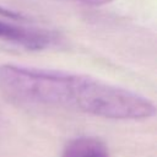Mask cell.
I'll return each instance as SVG.
<instances>
[{
    "instance_id": "4",
    "label": "cell",
    "mask_w": 157,
    "mask_h": 157,
    "mask_svg": "<svg viewBox=\"0 0 157 157\" xmlns=\"http://www.w3.org/2000/svg\"><path fill=\"white\" fill-rule=\"evenodd\" d=\"M76 1H80V2H83L87 5H92V6H102V5L109 4L114 0H76Z\"/></svg>"
},
{
    "instance_id": "3",
    "label": "cell",
    "mask_w": 157,
    "mask_h": 157,
    "mask_svg": "<svg viewBox=\"0 0 157 157\" xmlns=\"http://www.w3.org/2000/svg\"><path fill=\"white\" fill-rule=\"evenodd\" d=\"M61 157H110V153L105 144L99 139L80 136L65 145Z\"/></svg>"
},
{
    "instance_id": "2",
    "label": "cell",
    "mask_w": 157,
    "mask_h": 157,
    "mask_svg": "<svg viewBox=\"0 0 157 157\" xmlns=\"http://www.w3.org/2000/svg\"><path fill=\"white\" fill-rule=\"evenodd\" d=\"M0 39L20 45L31 50H40L52 44L53 36L50 32L17 25L13 22L4 21L0 18Z\"/></svg>"
},
{
    "instance_id": "1",
    "label": "cell",
    "mask_w": 157,
    "mask_h": 157,
    "mask_svg": "<svg viewBox=\"0 0 157 157\" xmlns=\"http://www.w3.org/2000/svg\"><path fill=\"white\" fill-rule=\"evenodd\" d=\"M0 91L12 99L63 107L113 120H142L155 115V103L129 88L86 74L0 65Z\"/></svg>"
}]
</instances>
